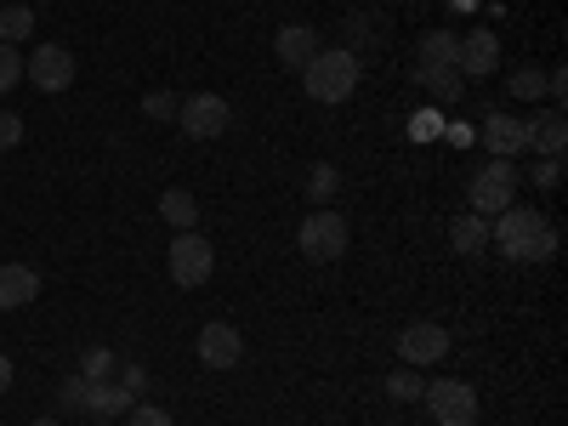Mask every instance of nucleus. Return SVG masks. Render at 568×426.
Segmentation results:
<instances>
[{"label": "nucleus", "instance_id": "29", "mask_svg": "<svg viewBox=\"0 0 568 426\" xmlns=\"http://www.w3.org/2000/svg\"><path fill=\"white\" fill-rule=\"evenodd\" d=\"M176 98H171V91H149V98H142V114H149V120H176Z\"/></svg>", "mask_w": 568, "mask_h": 426}, {"label": "nucleus", "instance_id": "20", "mask_svg": "<svg viewBox=\"0 0 568 426\" xmlns=\"http://www.w3.org/2000/svg\"><path fill=\"white\" fill-rule=\"evenodd\" d=\"M114 369H120L114 347H85L80 353V382H114Z\"/></svg>", "mask_w": 568, "mask_h": 426}, {"label": "nucleus", "instance_id": "18", "mask_svg": "<svg viewBox=\"0 0 568 426\" xmlns=\"http://www.w3.org/2000/svg\"><path fill=\"white\" fill-rule=\"evenodd\" d=\"M449 245H455V256H484L489 251V216H455V227H449Z\"/></svg>", "mask_w": 568, "mask_h": 426}, {"label": "nucleus", "instance_id": "10", "mask_svg": "<svg viewBox=\"0 0 568 426\" xmlns=\"http://www.w3.org/2000/svg\"><path fill=\"white\" fill-rule=\"evenodd\" d=\"M455 69H460L466 80H489V74L500 69V40H495L489 29L460 34V40H455Z\"/></svg>", "mask_w": 568, "mask_h": 426}, {"label": "nucleus", "instance_id": "2", "mask_svg": "<svg viewBox=\"0 0 568 426\" xmlns=\"http://www.w3.org/2000/svg\"><path fill=\"white\" fill-rule=\"evenodd\" d=\"M358 80H364V63H358V52L353 45H318L313 52V63L302 69V85H307V98L313 103H347L353 91H358Z\"/></svg>", "mask_w": 568, "mask_h": 426}, {"label": "nucleus", "instance_id": "19", "mask_svg": "<svg viewBox=\"0 0 568 426\" xmlns=\"http://www.w3.org/2000/svg\"><path fill=\"white\" fill-rule=\"evenodd\" d=\"M160 216H165V227L187 233V227L200 222V200L187 194V187H165V194H160Z\"/></svg>", "mask_w": 568, "mask_h": 426}, {"label": "nucleus", "instance_id": "14", "mask_svg": "<svg viewBox=\"0 0 568 426\" xmlns=\"http://www.w3.org/2000/svg\"><path fill=\"white\" fill-rule=\"evenodd\" d=\"M524 142H529V149H540V154H551V160H562V149H568L562 109H540L535 120H524Z\"/></svg>", "mask_w": 568, "mask_h": 426}, {"label": "nucleus", "instance_id": "30", "mask_svg": "<svg viewBox=\"0 0 568 426\" xmlns=\"http://www.w3.org/2000/svg\"><path fill=\"white\" fill-rule=\"evenodd\" d=\"M18 142H23V120L12 109H0V154H12Z\"/></svg>", "mask_w": 568, "mask_h": 426}, {"label": "nucleus", "instance_id": "31", "mask_svg": "<svg viewBox=\"0 0 568 426\" xmlns=\"http://www.w3.org/2000/svg\"><path fill=\"white\" fill-rule=\"evenodd\" d=\"M80 398H85V382H80V375H69V382L58 387V409H69V415H74V409H80Z\"/></svg>", "mask_w": 568, "mask_h": 426}, {"label": "nucleus", "instance_id": "4", "mask_svg": "<svg viewBox=\"0 0 568 426\" xmlns=\"http://www.w3.org/2000/svg\"><path fill=\"white\" fill-rule=\"evenodd\" d=\"M165 267H171V284H182V291H200V284L216 273V251H211V240H205L200 227H187V233H176V240H171Z\"/></svg>", "mask_w": 568, "mask_h": 426}, {"label": "nucleus", "instance_id": "17", "mask_svg": "<svg viewBox=\"0 0 568 426\" xmlns=\"http://www.w3.org/2000/svg\"><path fill=\"white\" fill-rule=\"evenodd\" d=\"M415 80L433 91L438 103H460V91H466V80H460L455 63H415Z\"/></svg>", "mask_w": 568, "mask_h": 426}, {"label": "nucleus", "instance_id": "7", "mask_svg": "<svg viewBox=\"0 0 568 426\" xmlns=\"http://www.w3.org/2000/svg\"><path fill=\"white\" fill-rule=\"evenodd\" d=\"M420 404H426V415H433L438 426H471L478 420V393H471L466 382H426L420 387Z\"/></svg>", "mask_w": 568, "mask_h": 426}, {"label": "nucleus", "instance_id": "15", "mask_svg": "<svg viewBox=\"0 0 568 426\" xmlns=\"http://www.w3.org/2000/svg\"><path fill=\"white\" fill-rule=\"evenodd\" d=\"M40 296V273L29 262H0V313L29 307Z\"/></svg>", "mask_w": 568, "mask_h": 426}, {"label": "nucleus", "instance_id": "6", "mask_svg": "<svg viewBox=\"0 0 568 426\" xmlns=\"http://www.w3.org/2000/svg\"><path fill=\"white\" fill-rule=\"evenodd\" d=\"M23 80L34 91H45V98H58V91L74 85V52H69V45H58V40L34 45V52L23 58Z\"/></svg>", "mask_w": 568, "mask_h": 426}, {"label": "nucleus", "instance_id": "5", "mask_svg": "<svg viewBox=\"0 0 568 426\" xmlns=\"http://www.w3.org/2000/svg\"><path fill=\"white\" fill-rule=\"evenodd\" d=\"M466 205L478 216H500L506 205H517V171H511V160H489L484 171H471Z\"/></svg>", "mask_w": 568, "mask_h": 426}, {"label": "nucleus", "instance_id": "22", "mask_svg": "<svg viewBox=\"0 0 568 426\" xmlns=\"http://www.w3.org/2000/svg\"><path fill=\"white\" fill-rule=\"evenodd\" d=\"M34 34V7H0V40L23 45Z\"/></svg>", "mask_w": 568, "mask_h": 426}, {"label": "nucleus", "instance_id": "13", "mask_svg": "<svg viewBox=\"0 0 568 426\" xmlns=\"http://www.w3.org/2000/svg\"><path fill=\"white\" fill-rule=\"evenodd\" d=\"M313 52H318V29H307V23H284L278 34H273V58L284 63V69H307L313 63Z\"/></svg>", "mask_w": 568, "mask_h": 426}, {"label": "nucleus", "instance_id": "25", "mask_svg": "<svg viewBox=\"0 0 568 426\" xmlns=\"http://www.w3.org/2000/svg\"><path fill=\"white\" fill-rule=\"evenodd\" d=\"M506 85H511V98L535 103V98H546V69H535V63H529V69H517V74H511Z\"/></svg>", "mask_w": 568, "mask_h": 426}, {"label": "nucleus", "instance_id": "26", "mask_svg": "<svg viewBox=\"0 0 568 426\" xmlns=\"http://www.w3.org/2000/svg\"><path fill=\"white\" fill-rule=\"evenodd\" d=\"M23 80V52H18V45H7V40H0V91H12Z\"/></svg>", "mask_w": 568, "mask_h": 426}, {"label": "nucleus", "instance_id": "9", "mask_svg": "<svg viewBox=\"0 0 568 426\" xmlns=\"http://www.w3.org/2000/svg\"><path fill=\"white\" fill-rule=\"evenodd\" d=\"M449 353H455L449 329H444V324H433V318H415V324H404V329H398V358H404L409 369H420V364H444Z\"/></svg>", "mask_w": 568, "mask_h": 426}, {"label": "nucleus", "instance_id": "33", "mask_svg": "<svg viewBox=\"0 0 568 426\" xmlns=\"http://www.w3.org/2000/svg\"><path fill=\"white\" fill-rule=\"evenodd\" d=\"M12 382H18V369H12V358H7V353H0V393H7Z\"/></svg>", "mask_w": 568, "mask_h": 426}, {"label": "nucleus", "instance_id": "32", "mask_svg": "<svg viewBox=\"0 0 568 426\" xmlns=\"http://www.w3.org/2000/svg\"><path fill=\"white\" fill-rule=\"evenodd\" d=\"M535 182H540V187H557V182H562V160L540 154V165H535Z\"/></svg>", "mask_w": 568, "mask_h": 426}, {"label": "nucleus", "instance_id": "21", "mask_svg": "<svg viewBox=\"0 0 568 426\" xmlns=\"http://www.w3.org/2000/svg\"><path fill=\"white\" fill-rule=\"evenodd\" d=\"M455 40H460V34H449V29L420 34V45H415V63H455Z\"/></svg>", "mask_w": 568, "mask_h": 426}, {"label": "nucleus", "instance_id": "12", "mask_svg": "<svg viewBox=\"0 0 568 426\" xmlns=\"http://www.w3.org/2000/svg\"><path fill=\"white\" fill-rule=\"evenodd\" d=\"M478 136H484V149H489L495 160H517V154L529 149V142H524V120H517V114H500V109L484 114V131H478Z\"/></svg>", "mask_w": 568, "mask_h": 426}, {"label": "nucleus", "instance_id": "23", "mask_svg": "<svg viewBox=\"0 0 568 426\" xmlns=\"http://www.w3.org/2000/svg\"><path fill=\"white\" fill-rule=\"evenodd\" d=\"M336 187H342V171H336V165L318 160V165L307 171V200H313V205H329V200H336Z\"/></svg>", "mask_w": 568, "mask_h": 426}, {"label": "nucleus", "instance_id": "8", "mask_svg": "<svg viewBox=\"0 0 568 426\" xmlns=\"http://www.w3.org/2000/svg\"><path fill=\"white\" fill-rule=\"evenodd\" d=\"M176 125L194 136V142H216L233 125V109H227V98H216V91H194V98H182Z\"/></svg>", "mask_w": 568, "mask_h": 426}, {"label": "nucleus", "instance_id": "1", "mask_svg": "<svg viewBox=\"0 0 568 426\" xmlns=\"http://www.w3.org/2000/svg\"><path fill=\"white\" fill-rule=\"evenodd\" d=\"M489 240H495V251H500L506 262H517V267H540V262L557 256V227H551L546 211H535V205H506V211L489 222Z\"/></svg>", "mask_w": 568, "mask_h": 426}, {"label": "nucleus", "instance_id": "3", "mask_svg": "<svg viewBox=\"0 0 568 426\" xmlns=\"http://www.w3.org/2000/svg\"><path fill=\"white\" fill-rule=\"evenodd\" d=\"M296 245H302V256H307V262H342V256H347V245H353V227H347V216H336L329 205H318L313 216H302Z\"/></svg>", "mask_w": 568, "mask_h": 426}, {"label": "nucleus", "instance_id": "11", "mask_svg": "<svg viewBox=\"0 0 568 426\" xmlns=\"http://www.w3.org/2000/svg\"><path fill=\"white\" fill-rule=\"evenodd\" d=\"M194 353H200L205 369H233V364L245 358V336H240L233 324H205L200 342H194Z\"/></svg>", "mask_w": 568, "mask_h": 426}, {"label": "nucleus", "instance_id": "24", "mask_svg": "<svg viewBox=\"0 0 568 426\" xmlns=\"http://www.w3.org/2000/svg\"><path fill=\"white\" fill-rule=\"evenodd\" d=\"M420 387H426V382H420L409 364H398V369L387 375V398H398V404H420Z\"/></svg>", "mask_w": 568, "mask_h": 426}, {"label": "nucleus", "instance_id": "35", "mask_svg": "<svg viewBox=\"0 0 568 426\" xmlns=\"http://www.w3.org/2000/svg\"><path fill=\"white\" fill-rule=\"evenodd\" d=\"M91 426H114V420H91Z\"/></svg>", "mask_w": 568, "mask_h": 426}, {"label": "nucleus", "instance_id": "34", "mask_svg": "<svg viewBox=\"0 0 568 426\" xmlns=\"http://www.w3.org/2000/svg\"><path fill=\"white\" fill-rule=\"evenodd\" d=\"M29 426H63V420H29Z\"/></svg>", "mask_w": 568, "mask_h": 426}, {"label": "nucleus", "instance_id": "27", "mask_svg": "<svg viewBox=\"0 0 568 426\" xmlns=\"http://www.w3.org/2000/svg\"><path fill=\"white\" fill-rule=\"evenodd\" d=\"M114 382L131 393V398H142V387H149V369H142L136 358H120V369H114Z\"/></svg>", "mask_w": 568, "mask_h": 426}, {"label": "nucleus", "instance_id": "16", "mask_svg": "<svg viewBox=\"0 0 568 426\" xmlns=\"http://www.w3.org/2000/svg\"><path fill=\"white\" fill-rule=\"evenodd\" d=\"M136 398L120 387V382H85V398H80V409H91L98 420H114V415H125Z\"/></svg>", "mask_w": 568, "mask_h": 426}, {"label": "nucleus", "instance_id": "28", "mask_svg": "<svg viewBox=\"0 0 568 426\" xmlns=\"http://www.w3.org/2000/svg\"><path fill=\"white\" fill-rule=\"evenodd\" d=\"M125 426H176V420H171V409H160V404H131V409H125Z\"/></svg>", "mask_w": 568, "mask_h": 426}]
</instances>
